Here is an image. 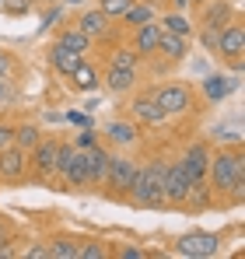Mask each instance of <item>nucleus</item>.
I'll use <instances>...</instances> for the list:
<instances>
[{"mask_svg":"<svg viewBox=\"0 0 245 259\" xmlns=\"http://www.w3.org/2000/svg\"><path fill=\"white\" fill-rule=\"evenodd\" d=\"M245 179V154H242V144H235L231 151H210V165H207V186L210 193L217 196H228L231 186Z\"/></svg>","mask_w":245,"mask_h":259,"instance_id":"1","label":"nucleus"},{"mask_svg":"<svg viewBox=\"0 0 245 259\" xmlns=\"http://www.w3.org/2000/svg\"><path fill=\"white\" fill-rule=\"evenodd\" d=\"M133 207H144V210H161L165 203V161H147L144 168H137V179L130 186V196H126Z\"/></svg>","mask_w":245,"mask_h":259,"instance_id":"2","label":"nucleus"},{"mask_svg":"<svg viewBox=\"0 0 245 259\" xmlns=\"http://www.w3.org/2000/svg\"><path fill=\"white\" fill-rule=\"evenodd\" d=\"M137 77H140V56H137L130 46H119V49L112 53V60H109L105 77H102L105 91H112V95H126L130 88L137 84Z\"/></svg>","mask_w":245,"mask_h":259,"instance_id":"3","label":"nucleus"},{"mask_svg":"<svg viewBox=\"0 0 245 259\" xmlns=\"http://www.w3.org/2000/svg\"><path fill=\"white\" fill-rule=\"evenodd\" d=\"M214 56H217L224 67H231L235 74H242V60H245V28H242V21H238V18H231V21L221 28Z\"/></svg>","mask_w":245,"mask_h":259,"instance_id":"4","label":"nucleus"},{"mask_svg":"<svg viewBox=\"0 0 245 259\" xmlns=\"http://www.w3.org/2000/svg\"><path fill=\"white\" fill-rule=\"evenodd\" d=\"M137 179V161L126 158V154H116L109 158V168H105V196H116V200H126L130 196V186Z\"/></svg>","mask_w":245,"mask_h":259,"instance_id":"5","label":"nucleus"},{"mask_svg":"<svg viewBox=\"0 0 245 259\" xmlns=\"http://www.w3.org/2000/svg\"><path fill=\"white\" fill-rule=\"evenodd\" d=\"M56 144H60V137H39V144L28 151V168H32L28 179H35V182L56 179Z\"/></svg>","mask_w":245,"mask_h":259,"instance_id":"6","label":"nucleus"},{"mask_svg":"<svg viewBox=\"0 0 245 259\" xmlns=\"http://www.w3.org/2000/svg\"><path fill=\"white\" fill-rule=\"evenodd\" d=\"M151 91H154V102L161 105L165 116H182V112L193 109V88L182 84V81H165Z\"/></svg>","mask_w":245,"mask_h":259,"instance_id":"7","label":"nucleus"},{"mask_svg":"<svg viewBox=\"0 0 245 259\" xmlns=\"http://www.w3.org/2000/svg\"><path fill=\"white\" fill-rule=\"evenodd\" d=\"M175 252L189 259H210L221 252V235L217 231H189L175 242Z\"/></svg>","mask_w":245,"mask_h":259,"instance_id":"8","label":"nucleus"},{"mask_svg":"<svg viewBox=\"0 0 245 259\" xmlns=\"http://www.w3.org/2000/svg\"><path fill=\"white\" fill-rule=\"evenodd\" d=\"M28 175H32V168H28V151H21L18 144H7V147L0 151V182L18 186V182H25Z\"/></svg>","mask_w":245,"mask_h":259,"instance_id":"9","label":"nucleus"},{"mask_svg":"<svg viewBox=\"0 0 245 259\" xmlns=\"http://www.w3.org/2000/svg\"><path fill=\"white\" fill-rule=\"evenodd\" d=\"M179 165H182V172L189 175V182H203L207 165H210V144H207V140H193V144L182 151Z\"/></svg>","mask_w":245,"mask_h":259,"instance_id":"10","label":"nucleus"},{"mask_svg":"<svg viewBox=\"0 0 245 259\" xmlns=\"http://www.w3.org/2000/svg\"><path fill=\"white\" fill-rule=\"evenodd\" d=\"M189 175L182 172L179 161H165V203L168 207H182L186 193H189Z\"/></svg>","mask_w":245,"mask_h":259,"instance_id":"11","label":"nucleus"},{"mask_svg":"<svg viewBox=\"0 0 245 259\" xmlns=\"http://www.w3.org/2000/svg\"><path fill=\"white\" fill-rule=\"evenodd\" d=\"M130 116H133V123H147V126H158V123L168 119L161 112V105L154 102V91H140V95L130 102Z\"/></svg>","mask_w":245,"mask_h":259,"instance_id":"12","label":"nucleus"},{"mask_svg":"<svg viewBox=\"0 0 245 259\" xmlns=\"http://www.w3.org/2000/svg\"><path fill=\"white\" fill-rule=\"evenodd\" d=\"M231 18H238L235 14V7L228 4V0H207V4H200V25L203 28H224Z\"/></svg>","mask_w":245,"mask_h":259,"instance_id":"13","label":"nucleus"},{"mask_svg":"<svg viewBox=\"0 0 245 259\" xmlns=\"http://www.w3.org/2000/svg\"><path fill=\"white\" fill-rule=\"evenodd\" d=\"M63 179V186L70 189V193H84V189H91V182H88V161H84V151L77 147V154L67 161V168L60 172Z\"/></svg>","mask_w":245,"mask_h":259,"instance_id":"14","label":"nucleus"},{"mask_svg":"<svg viewBox=\"0 0 245 259\" xmlns=\"http://www.w3.org/2000/svg\"><path fill=\"white\" fill-rule=\"evenodd\" d=\"M158 39H161V25H158V18H154V21L133 28V46H130V49H133L137 56H154V53H158Z\"/></svg>","mask_w":245,"mask_h":259,"instance_id":"15","label":"nucleus"},{"mask_svg":"<svg viewBox=\"0 0 245 259\" xmlns=\"http://www.w3.org/2000/svg\"><path fill=\"white\" fill-rule=\"evenodd\" d=\"M105 137H109L112 147H133L140 140V123H133V119H112L105 126Z\"/></svg>","mask_w":245,"mask_h":259,"instance_id":"16","label":"nucleus"},{"mask_svg":"<svg viewBox=\"0 0 245 259\" xmlns=\"http://www.w3.org/2000/svg\"><path fill=\"white\" fill-rule=\"evenodd\" d=\"M158 56H165V63H182L189 56V42L175 32H165L161 28V39H158Z\"/></svg>","mask_w":245,"mask_h":259,"instance_id":"17","label":"nucleus"},{"mask_svg":"<svg viewBox=\"0 0 245 259\" xmlns=\"http://www.w3.org/2000/svg\"><path fill=\"white\" fill-rule=\"evenodd\" d=\"M81 151H84V161H88V182L91 186H102L105 182V168H109V151H102L98 144L81 147Z\"/></svg>","mask_w":245,"mask_h":259,"instance_id":"18","label":"nucleus"},{"mask_svg":"<svg viewBox=\"0 0 245 259\" xmlns=\"http://www.w3.org/2000/svg\"><path fill=\"white\" fill-rule=\"evenodd\" d=\"M84 56L81 53H74V49H67V46L53 42L49 46V63H53V70L56 74H63V77H70L74 70H77V63H81Z\"/></svg>","mask_w":245,"mask_h":259,"instance_id":"19","label":"nucleus"},{"mask_svg":"<svg viewBox=\"0 0 245 259\" xmlns=\"http://www.w3.org/2000/svg\"><path fill=\"white\" fill-rule=\"evenodd\" d=\"M109 21L112 18H105L98 7H91V11H84L81 14V21H77V28H81L84 35L95 42V39H102V35H109Z\"/></svg>","mask_w":245,"mask_h":259,"instance_id":"20","label":"nucleus"},{"mask_svg":"<svg viewBox=\"0 0 245 259\" xmlns=\"http://www.w3.org/2000/svg\"><path fill=\"white\" fill-rule=\"evenodd\" d=\"M154 18H158V11H154V4H151V0H140V4L133 0V4L123 11V21H126L130 28H140V25L154 21Z\"/></svg>","mask_w":245,"mask_h":259,"instance_id":"21","label":"nucleus"},{"mask_svg":"<svg viewBox=\"0 0 245 259\" xmlns=\"http://www.w3.org/2000/svg\"><path fill=\"white\" fill-rule=\"evenodd\" d=\"M158 25H161L165 32H175V35H182V39H189V35L196 32V25L186 18V11H168L165 18H158Z\"/></svg>","mask_w":245,"mask_h":259,"instance_id":"22","label":"nucleus"},{"mask_svg":"<svg viewBox=\"0 0 245 259\" xmlns=\"http://www.w3.org/2000/svg\"><path fill=\"white\" fill-rule=\"evenodd\" d=\"M235 84H238V77H224V74H210V77H203V91H207L210 102L228 98V95L235 91Z\"/></svg>","mask_w":245,"mask_h":259,"instance_id":"23","label":"nucleus"},{"mask_svg":"<svg viewBox=\"0 0 245 259\" xmlns=\"http://www.w3.org/2000/svg\"><path fill=\"white\" fill-rule=\"evenodd\" d=\"M46 245H49V259H77L81 238H74V235H56V238H49Z\"/></svg>","mask_w":245,"mask_h":259,"instance_id":"24","label":"nucleus"},{"mask_svg":"<svg viewBox=\"0 0 245 259\" xmlns=\"http://www.w3.org/2000/svg\"><path fill=\"white\" fill-rule=\"evenodd\" d=\"M70 84L77 88V91H95V88L102 84V77H98V70H95L88 60H81V63H77V70L70 74Z\"/></svg>","mask_w":245,"mask_h":259,"instance_id":"25","label":"nucleus"},{"mask_svg":"<svg viewBox=\"0 0 245 259\" xmlns=\"http://www.w3.org/2000/svg\"><path fill=\"white\" fill-rule=\"evenodd\" d=\"M56 42H60V46H67V49H74V53H81V56L88 53V49H91V39L84 35V32L77 28V25H74V28H60Z\"/></svg>","mask_w":245,"mask_h":259,"instance_id":"26","label":"nucleus"},{"mask_svg":"<svg viewBox=\"0 0 245 259\" xmlns=\"http://www.w3.org/2000/svg\"><path fill=\"white\" fill-rule=\"evenodd\" d=\"M42 130L35 126V123H21V126H14V144L21 147V151H32L35 144H39Z\"/></svg>","mask_w":245,"mask_h":259,"instance_id":"27","label":"nucleus"},{"mask_svg":"<svg viewBox=\"0 0 245 259\" xmlns=\"http://www.w3.org/2000/svg\"><path fill=\"white\" fill-rule=\"evenodd\" d=\"M77 259H109V242H98V238H88L77 245Z\"/></svg>","mask_w":245,"mask_h":259,"instance_id":"28","label":"nucleus"},{"mask_svg":"<svg viewBox=\"0 0 245 259\" xmlns=\"http://www.w3.org/2000/svg\"><path fill=\"white\" fill-rule=\"evenodd\" d=\"M109 256H116V259H147V249H140V245H112V242H109Z\"/></svg>","mask_w":245,"mask_h":259,"instance_id":"29","label":"nucleus"},{"mask_svg":"<svg viewBox=\"0 0 245 259\" xmlns=\"http://www.w3.org/2000/svg\"><path fill=\"white\" fill-rule=\"evenodd\" d=\"M133 0H98V11L105 14V18H123V11L130 7Z\"/></svg>","mask_w":245,"mask_h":259,"instance_id":"30","label":"nucleus"},{"mask_svg":"<svg viewBox=\"0 0 245 259\" xmlns=\"http://www.w3.org/2000/svg\"><path fill=\"white\" fill-rule=\"evenodd\" d=\"M217 35H221L217 28H203V25H196V39H200V46H203L210 56H214V49H217Z\"/></svg>","mask_w":245,"mask_h":259,"instance_id":"31","label":"nucleus"},{"mask_svg":"<svg viewBox=\"0 0 245 259\" xmlns=\"http://www.w3.org/2000/svg\"><path fill=\"white\" fill-rule=\"evenodd\" d=\"M35 0H0V11L4 14H28Z\"/></svg>","mask_w":245,"mask_h":259,"instance_id":"32","label":"nucleus"},{"mask_svg":"<svg viewBox=\"0 0 245 259\" xmlns=\"http://www.w3.org/2000/svg\"><path fill=\"white\" fill-rule=\"evenodd\" d=\"M18 238H14V231L11 235H0V259H11V256H18Z\"/></svg>","mask_w":245,"mask_h":259,"instance_id":"33","label":"nucleus"},{"mask_svg":"<svg viewBox=\"0 0 245 259\" xmlns=\"http://www.w3.org/2000/svg\"><path fill=\"white\" fill-rule=\"evenodd\" d=\"M25 259H49V245H46V242H32V245L25 249Z\"/></svg>","mask_w":245,"mask_h":259,"instance_id":"34","label":"nucleus"},{"mask_svg":"<svg viewBox=\"0 0 245 259\" xmlns=\"http://www.w3.org/2000/svg\"><path fill=\"white\" fill-rule=\"evenodd\" d=\"M7 144H14V126H11V123H0V151H4Z\"/></svg>","mask_w":245,"mask_h":259,"instance_id":"35","label":"nucleus"},{"mask_svg":"<svg viewBox=\"0 0 245 259\" xmlns=\"http://www.w3.org/2000/svg\"><path fill=\"white\" fill-rule=\"evenodd\" d=\"M14 231V224H11V217L7 214H0V235H11Z\"/></svg>","mask_w":245,"mask_h":259,"instance_id":"36","label":"nucleus"},{"mask_svg":"<svg viewBox=\"0 0 245 259\" xmlns=\"http://www.w3.org/2000/svg\"><path fill=\"white\" fill-rule=\"evenodd\" d=\"M74 144H77V147H91L95 137H91V133H81V137H74Z\"/></svg>","mask_w":245,"mask_h":259,"instance_id":"37","label":"nucleus"},{"mask_svg":"<svg viewBox=\"0 0 245 259\" xmlns=\"http://www.w3.org/2000/svg\"><path fill=\"white\" fill-rule=\"evenodd\" d=\"M189 7V0H172V11H186Z\"/></svg>","mask_w":245,"mask_h":259,"instance_id":"38","label":"nucleus"},{"mask_svg":"<svg viewBox=\"0 0 245 259\" xmlns=\"http://www.w3.org/2000/svg\"><path fill=\"white\" fill-rule=\"evenodd\" d=\"M200 4H207V0H189V7H200Z\"/></svg>","mask_w":245,"mask_h":259,"instance_id":"39","label":"nucleus"},{"mask_svg":"<svg viewBox=\"0 0 245 259\" xmlns=\"http://www.w3.org/2000/svg\"><path fill=\"white\" fill-rule=\"evenodd\" d=\"M39 4H63V0H39Z\"/></svg>","mask_w":245,"mask_h":259,"instance_id":"40","label":"nucleus"},{"mask_svg":"<svg viewBox=\"0 0 245 259\" xmlns=\"http://www.w3.org/2000/svg\"><path fill=\"white\" fill-rule=\"evenodd\" d=\"M63 4H84V0H63Z\"/></svg>","mask_w":245,"mask_h":259,"instance_id":"41","label":"nucleus"},{"mask_svg":"<svg viewBox=\"0 0 245 259\" xmlns=\"http://www.w3.org/2000/svg\"><path fill=\"white\" fill-rule=\"evenodd\" d=\"M0 98H4V81H0Z\"/></svg>","mask_w":245,"mask_h":259,"instance_id":"42","label":"nucleus"}]
</instances>
